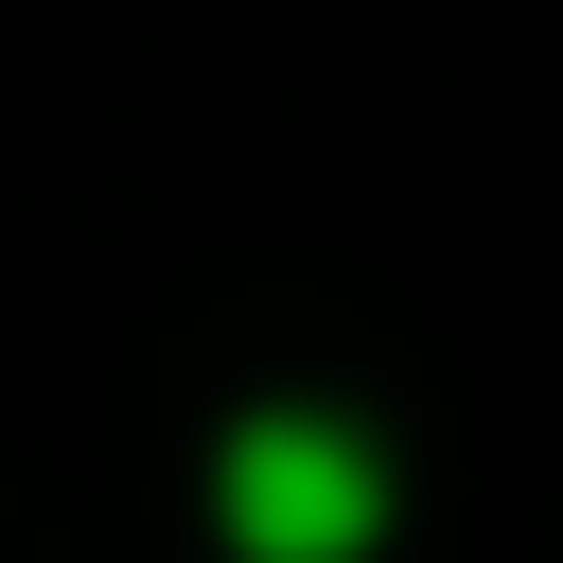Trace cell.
I'll list each match as a JSON object with an SVG mask.
<instances>
[{
	"label": "cell",
	"instance_id": "6da1fadb",
	"mask_svg": "<svg viewBox=\"0 0 563 563\" xmlns=\"http://www.w3.org/2000/svg\"><path fill=\"white\" fill-rule=\"evenodd\" d=\"M229 528H246L264 563H352V545H369V457H352V422H246Z\"/></svg>",
	"mask_w": 563,
	"mask_h": 563
}]
</instances>
